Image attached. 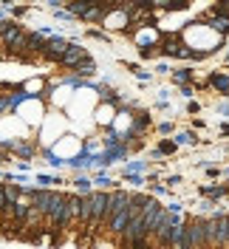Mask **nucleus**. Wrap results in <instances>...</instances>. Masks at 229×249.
Wrapping results in <instances>:
<instances>
[{
	"mask_svg": "<svg viewBox=\"0 0 229 249\" xmlns=\"http://www.w3.org/2000/svg\"><path fill=\"white\" fill-rule=\"evenodd\" d=\"M62 204H65V196L62 193H48V190H37L34 196H31V207L40 213V215H48L51 221L57 218V213L62 210Z\"/></svg>",
	"mask_w": 229,
	"mask_h": 249,
	"instance_id": "1",
	"label": "nucleus"
},
{
	"mask_svg": "<svg viewBox=\"0 0 229 249\" xmlns=\"http://www.w3.org/2000/svg\"><path fill=\"white\" fill-rule=\"evenodd\" d=\"M79 207H82V201H79L76 196H65V204H62V210L57 213L54 224H57V227H68V224L79 221Z\"/></svg>",
	"mask_w": 229,
	"mask_h": 249,
	"instance_id": "2",
	"label": "nucleus"
},
{
	"mask_svg": "<svg viewBox=\"0 0 229 249\" xmlns=\"http://www.w3.org/2000/svg\"><path fill=\"white\" fill-rule=\"evenodd\" d=\"M29 34L23 29H17V26H9L6 29V34H3V43L9 46V51H15V54H26L29 51Z\"/></svg>",
	"mask_w": 229,
	"mask_h": 249,
	"instance_id": "3",
	"label": "nucleus"
},
{
	"mask_svg": "<svg viewBox=\"0 0 229 249\" xmlns=\"http://www.w3.org/2000/svg\"><path fill=\"white\" fill-rule=\"evenodd\" d=\"M91 201V227H99L102 221H107V204H110V196L105 193H93L88 196Z\"/></svg>",
	"mask_w": 229,
	"mask_h": 249,
	"instance_id": "4",
	"label": "nucleus"
},
{
	"mask_svg": "<svg viewBox=\"0 0 229 249\" xmlns=\"http://www.w3.org/2000/svg\"><path fill=\"white\" fill-rule=\"evenodd\" d=\"M127 207H130V196H127V193H122V190H119V193H110V204H107V221H110V218H116L122 210H127Z\"/></svg>",
	"mask_w": 229,
	"mask_h": 249,
	"instance_id": "5",
	"label": "nucleus"
},
{
	"mask_svg": "<svg viewBox=\"0 0 229 249\" xmlns=\"http://www.w3.org/2000/svg\"><path fill=\"white\" fill-rule=\"evenodd\" d=\"M229 247V215L215 218V249Z\"/></svg>",
	"mask_w": 229,
	"mask_h": 249,
	"instance_id": "6",
	"label": "nucleus"
},
{
	"mask_svg": "<svg viewBox=\"0 0 229 249\" xmlns=\"http://www.w3.org/2000/svg\"><path fill=\"white\" fill-rule=\"evenodd\" d=\"M68 43H62V40H51V43H48L46 46V51H43V54H46L48 60H57V62H62V57H65V54H68Z\"/></svg>",
	"mask_w": 229,
	"mask_h": 249,
	"instance_id": "7",
	"label": "nucleus"
},
{
	"mask_svg": "<svg viewBox=\"0 0 229 249\" xmlns=\"http://www.w3.org/2000/svg\"><path fill=\"white\" fill-rule=\"evenodd\" d=\"M79 62H85V51L79 46H71L68 54L62 57V65H65V68H79Z\"/></svg>",
	"mask_w": 229,
	"mask_h": 249,
	"instance_id": "8",
	"label": "nucleus"
}]
</instances>
